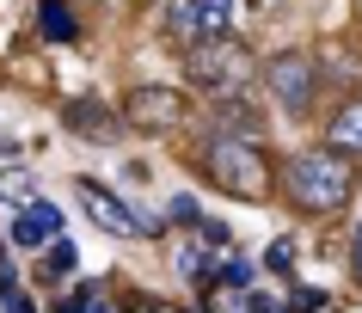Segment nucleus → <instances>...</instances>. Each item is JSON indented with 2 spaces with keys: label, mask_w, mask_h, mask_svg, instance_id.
Wrapping results in <instances>:
<instances>
[{
  "label": "nucleus",
  "mask_w": 362,
  "mask_h": 313,
  "mask_svg": "<svg viewBox=\"0 0 362 313\" xmlns=\"http://www.w3.org/2000/svg\"><path fill=\"white\" fill-rule=\"evenodd\" d=\"M172 264H178V276H191V283H209V258H203V246H197V240H185Z\"/></svg>",
  "instance_id": "16"
},
{
  "label": "nucleus",
  "mask_w": 362,
  "mask_h": 313,
  "mask_svg": "<svg viewBox=\"0 0 362 313\" xmlns=\"http://www.w3.org/2000/svg\"><path fill=\"white\" fill-rule=\"evenodd\" d=\"M6 313H37V307H31L25 295H6Z\"/></svg>",
  "instance_id": "23"
},
{
  "label": "nucleus",
  "mask_w": 362,
  "mask_h": 313,
  "mask_svg": "<svg viewBox=\"0 0 362 313\" xmlns=\"http://www.w3.org/2000/svg\"><path fill=\"white\" fill-rule=\"evenodd\" d=\"M49 240H62V209L56 203H25V209H13V246H25V252H37V246H49Z\"/></svg>",
  "instance_id": "9"
},
{
  "label": "nucleus",
  "mask_w": 362,
  "mask_h": 313,
  "mask_svg": "<svg viewBox=\"0 0 362 313\" xmlns=\"http://www.w3.org/2000/svg\"><path fill=\"white\" fill-rule=\"evenodd\" d=\"M178 117H185V93H172V86H135L123 98V123L135 129H172Z\"/></svg>",
  "instance_id": "7"
},
{
  "label": "nucleus",
  "mask_w": 362,
  "mask_h": 313,
  "mask_svg": "<svg viewBox=\"0 0 362 313\" xmlns=\"http://www.w3.org/2000/svg\"><path fill=\"white\" fill-rule=\"evenodd\" d=\"M197 166H203V178H209L215 191H228V196H246V203L270 196V160H264L258 141L209 136V141H203V154H197Z\"/></svg>",
  "instance_id": "1"
},
{
  "label": "nucleus",
  "mask_w": 362,
  "mask_h": 313,
  "mask_svg": "<svg viewBox=\"0 0 362 313\" xmlns=\"http://www.w3.org/2000/svg\"><path fill=\"white\" fill-rule=\"evenodd\" d=\"M240 25V0H172L166 6V37L172 43H209V37H233Z\"/></svg>",
  "instance_id": "5"
},
{
  "label": "nucleus",
  "mask_w": 362,
  "mask_h": 313,
  "mask_svg": "<svg viewBox=\"0 0 362 313\" xmlns=\"http://www.w3.org/2000/svg\"><path fill=\"white\" fill-rule=\"evenodd\" d=\"M209 283H221V289H252V264L240 252H221L215 271H209Z\"/></svg>",
  "instance_id": "14"
},
{
  "label": "nucleus",
  "mask_w": 362,
  "mask_h": 313,
  "mask_svg": "<svg viewBox=\"0 0 362 313\" xmlns=\"http://www.w3.org/2000/svg\"><path fill=\"white\" fill-rule=\"evenodd\" d=\"M350 271H356V283H362V221H356V240H350Z\"/></svg>",
  "instance_id": "21"
},
{
  "label": "nucleus",
  "mask_w": 362,
  "mask_h": 313,
  "mask_svg": "<svg viewBox=\"0 0 362 313\" xmlns=\"http://www.w3.org/2000/svg\"><path fill=\"white\" fill-rule=\"evenodd\" d=\"M0 203H13V209L37 203V178L25 172V166H6V172H0Z\"/></svg>",
  "instance_id": "13"
},
{
  "label": "nucleus",
  "mask_w": 362,
  "mask_h": 313,
  "mask_svg": "<svg viewBox=\"0 0 362 313\" xmlns=\"http://www.w3.org/2000/svg\"><path fill=\"white\" fill-rule=\"evenodd\" d=\"M313 61L307 56H276L264 68V86H270V98H276V105H283V111H307V105H313Z\"/></svg>",
  "instance_id": "6"
},
{
  "label": "nucleus",
  "mask_w": 362,
  "mask_h": 313,
  "mask_svg": "<svg viewBox=\"0 0 362 313\" xmlns=\"http://www.w3.org/2000/svg\"><path fill=\"white\" fill-rule=\"evenodd\" d=\"M166 221H172V228H185V234H191L197 221H203V209H197V196H191V191H178V196L166 203Z\"/></svg>",
  "instance_id": "17"
},
{
  "label": "nucleus",
  "mask_w": 362,
  "mask_h": 313,
  "mask_svg": "<svg viewBox=\"0 0 362 313\" xmlns=\"http://www.w3.org/2000/svg\"><path fill=\"white\" fill-rule=\"evenodd\" d=\"M62 313H111V301H105L98 289H86V295H74V301H68Z\"/></svg>",
  "instance_id": "20"
},
{
  "label": "nucleus",
  "mask_w": 362,
  "mask_h": 313,
  "mask_svg": "<svg viewBox=\"0 0 362 313\" xmlns=\"http://www.w3.org/2000/svg\"><path fill=\"white\" fill-rule=\"evenodd\" d=\"M252 74H258V61H252V49L240 37H209V43H191L185 49V80L203 86V93H215V98L246 93Z\"/></svg>",
  "instance_id": "3"
},
{
  "label": "nucleus",
  "mask_w": 362,
  "mask_h": 313,
  "mask_svg": "<svg viewBox=\"0 0 362 313\" xmlns=\"http://www.w3.org/2000/svg\"><path fill=\"white\" fill-rule=\"evenodd\" d=\"M246 313H283V307H276L270 295H252V301H246Z\"/></svg>",
  "instance_id": "22"
},
{
  "label": "nucleus",
  "mask_w": 362,
  "mask_h": 313,
  "mask_svg": "<svg viewBox=\"0 0 362 313\" xmlns=\"http://www.w3.org/2000/svg\"><path fill=\"white\" fill-rule=\"evenodd\" d=\"M325 307H332V301H325L320 289H295V301H288L283 313H325Z\"/></svg>",
  "instance_id": "19"
},
{
  "label": "nucleus",
  "mask_w": 362,
  "mask_h": 313,
  "mask_svg": "<svg viewBox=\"0 0 362 313\" xmlns=\"http://www.w3.org/2000/svg\"><path fill=\"white\" fill-rule=\"evenodd\" d=\"M283 184H288V196H295L301 209H313V215H338L344 203H350V191H356V172H350L332 148H320V154H295V160H288Z\"/></svg>",
  "instance_id": "2"
},
{
  "label": "nucleus",
  "mask_w": 362,
  "mask_h": 313,
  "mask_svg": "<svg viewBox=\"0 0 362 313\" xmlns=\"http://www.w3.org/2000/svg\"><path fill=\"white\" fill-rule=\"evenodd\" d=\"M325 148L332 154H362V98H350L344 111L325 117Z\"/></svg>",
  "instance_id": "10"
},
{
  "label": "nucleus",
  "mask_w": 362,
  "mask_h": 313,
  "mask_svg": "<svg viewBox=\"0 0 362 313\" xmlns=\"http://www.w3.org/2000/svg\"><path fill=\"white\" fill-rule=\"evenodd\" d=\"M74 196H80V209L93 215V228H105L111 240H153V234H160V221L141 215L135 203H123V196H117L111 184H98V178H80Z\"/></svg>",
  "instance_id": "4"
},
{
  "label": "nucleus",
  "mask_w": 362,
  "mask_h": 313,
  "mask_svg": "<svg viewBox=\"0 0 362 313\" xmlns=\"http://www.w3.org/2000/svg\"><path fill=\"white\" fill-rule=\"evenodd\" d=\"M37 31L49 43H80V19L68 0H37Z\"/></svg>",
  "instance_id": "12"
},
{
  "label": "nucleus",
  "mask_w": 362,
  "mask_h": 313,
  "mask_svg": "<svg viewBox=\"0 0 362 313\" xmlns=\"http://www.w3.org/2000/svg\"><path fill=\"white\" fill-rule=\"evenodd\" d=\"M264 271H276V276H288V271H295V240H270Z\"/></svg>",
  "instance_id": "18"
},
{
  "label": "nucleus",
  "mask_w": 362,
  "mask_h": 313,
  "mask_svg": "<svg viewBox=\"0 0 362 313\" xmlns=\"http://www.w3.org/2000/svg\"><path fill=\"white\" fill-rule=\"evenodd\" d=\"M325 313H338V307H325Z\"/></svg>",
  "instance_id": "24"
},
{
  "label": "nucleus",
  "mask_w": 362,
  "mask_h": 313,
  "mask_svg": "<svg viewBox=\"0 0 362 313\" xmlns=\"http://www.w3.org/2000/svg\"><path fill=\"white\" fill-rule=\"evenodd\" d=\"M68 136H86L98 141V148H111V141H123V117H111V105H98V98H68Z\"/></svg>",
  "instance_id": "8"
},
{
  "label": "nucleus",
  "mask_w": 362,
  "mask_h": 313,
  "mask_svg": "<svg viewBox=\"0 0 362 313\" xmlns=\"http://www.w3.org/2000/svg\"><path fill=\"white\" fill-rule=\"evenodd\" d=\"M74 246H68V240H49V246H43V276H49V283H68V276H74Z\"/></svg>",
  "instance_id": "15"
},
{
  "label": "nucleus",
  "mask_w": 362,
  "mask_h": 313,
  "mask_svg": "<svg viewBox=\"0 0 362 313\" xmlns=\"http://www.w3.org/2000/svg\"><path fill=\"white\" fill-rule=\"evenodd\" d=\"M258 111L240 105V98H215V136H233V141H258Z\"/></svg>",
  "instance_id": "11"
}]
</instances>
